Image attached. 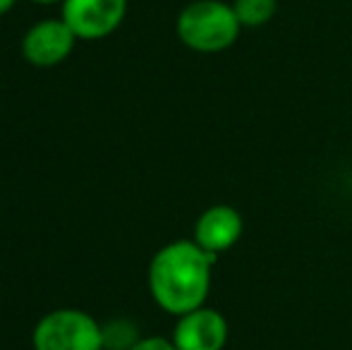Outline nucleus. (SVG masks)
<instances>
[{
	"label": "nucleus",
	"mask_w": 352,
	"mask_h": 350,
	"mask_svg": "<svg viewBox=\"0 0 352 350\" xmlns=\"http://www.w3.org/2000/svg\"><path fill=\"white\" fill-rule=\"evenodd\" d=\"M34 350H103V327L82 309H53L34 329Z\"/></svg>",
	"instance_id": "3"
},
{
	"label": "nucleus",
	"mask_w": 352,
	"mask_h": 350,
	"mask_svg": "<svg viewBox=\"0 0 352 350\" xmlns=\"http://www.w3.org/2000/svg\"><path fill=\"white\" fill-rule=\"evenodd\" d=\"M177 39L197 53H221L237 41L242 24L230 3L195 0L185 5L175 22Z\"/></svg>",
	"instance_id": "2"
},
{
	"label": "nucleus",
	"mask_w": 352,
	"mask_h": 350,
	"mask_svg": "<svg viewBox=\"0 0 352 350\" xmlns=\"http://www.w3.org/2000/svg\"><path fill=\"white\" fill-rule=\"evenodd\" d=\"M74 32L60 19H43L34 24L22 39V56L36 67L60 65L74 48Z\"/></svg>",
	"instance_id": "6"
},
{
	"label": "nucleus",
	"mask_w": 352,
	"mask_h": 350,
	"mask_svg": "<svg viewBox=\"0 0 352 350\" xmlns=\"http://www.w3.org/2000/svg\"><path fill=\"white\" fill-rule=\"evenodd\" d=\"M170 341L177 350H223L228 343V322L218 309L204 305L177 317Z\"/></svg>",
	"instance_id": "5"
},
{
	"label": "nucleus",
	"mask_w": 352,
	"mask_h": 350,
	"mask_svg": "<svg viewBox=\"0 0 352 350\" xmlns=\"http://www.w3.org/2000/svg\"><path fill=\"white\" fill-rule=\"evenodd\" d=\"M130 350H177V348L173 346V341H168V338L148 336V338H140Z\"/></svg>",
	"instance_id": "9"
},
{
	"label": "nucleus",
	"mask_w": 352,
	"mask_h": 350,
	"mask_svg": "<svg viewBox=\"0 0 352 350\" xmlns=\"http://www.w3.org/2000/svg\"><path fill=\"white\" fill-rule=\"evenodd\" d=\"M127 14V0H63V22L77 39L96 41L113 34Z\"/></svg>",
	"instance_id": "4"
},
{
	"label": "nucleus",
	"mask_w": 352,
	"mask_h": 350,
	"mask_svg": "<svg viewBox=\"0 0 352 350\" xmlns=\"http://www.w3.org/2000/svg\"><path fill=\"white\" fill-rule=\"evenodd\" d=\"M216 254L201 250L195 240H175L153 254L148 264L151 298L168 314H187L204 307L211 290Z\"/></svg>",
	"instance_id": "1"
},
{
	"label": "nucleus",
	"mask_w": 352,
	"mask_h": 350,
	"mask_svg": "<svg viewBox=\"0 0 352 350\" xmlns=\"http://www.w3.org/2000/svg\"><path fill=\"white\" fill-rule=\"evenodd\" d=\"M34 3H43V5H48V3H63V0H34Z\"/></svg>",
	"instance_id": "11"
},
{
	"label": "nucleus",
	"mask_w": 352,
	"mask_h": 350,
	"mask_svg": "<svg viewBox=\"0 0 352 350\" xmlns=\"http://www.w3.org/2000/svg\"><path fill=\"white\" fill-rule=\"evenodd\" d=\"M232 10L240 19L242 29H256L274 19L276 10H278V0H235Z\"/></svg>",
	"instance_id": "8"
},
{
	"label": "nucleus",
	"mask_w": 352,
	"mask_h": 350,
	"mask_svg": "<svg viewBox=\"0 0 352 350\" xmlns=\"http://www.w3.org/2000/svg\"><path fill=\"white\" fill-rule=\"evenodd\" d=\"M14 3H17V0H0V14L10 12V10L14 8Z\"/></svg>",
	"instance_id": "10"
},
{
	"label": "nucleus",
	"mask_w": 352,
	"mask_h": 350,
	"mask_svg": "<svg viewBox=\"0 0 352 350\" xmlns=\"http://www.w3.org/2000/svg\"><path fill=\"white\" fill-rule=\"evenodd\" d=\"M245 221L240 211L230 204H213L199 214L195 223V243L211 254H221L230 250L242 238Z\"/></svg>",
	"instance_id": "7"
}]
</instances>
